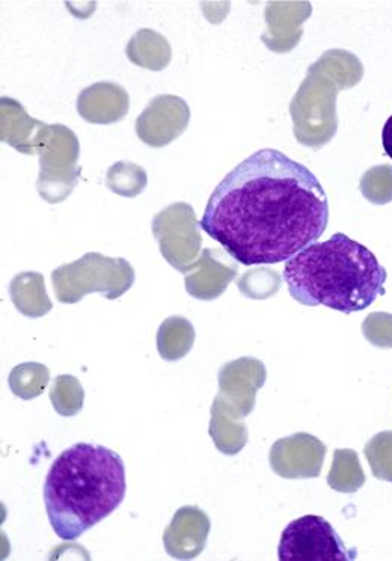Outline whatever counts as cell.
Instances as JSON below:
<instances>
[{
    "label": "cell",
    "mask_w": 392,
    "mask_h": 561,
    "mask_svg": "<svg viewBox=\"0 0 392 561\" xmlns=\"http://www.w3.org/2000/svg\"><path fill=\"white\" fill-rule=\"evenodd\" d=\"M330 222L322 183L302 163L264 148L239 163L211 194L199 226L245 266L293 259Z\"/></svg>",
    "instance_id": "1"
},
{
    "label": "cell",
    "mask_w": 392,
    "mask_h": 561,
    "mask_svg": "<svg viewBox=\"0 0 392 561\" xmlns=\"http://www.w3.org/2000/svg\"><path fill=\"white\" fill-rule=\"evenodd\" d=\"M126 468L118 453L79 443L51 463L44 504L55 535L76 540L122 506Z\"/></svg>",
    "instance_id": "2"
},
{
    "label": "cell",
    "mask_w": 392,
    "mask_h": 561,
    "mask_svg": "<svg viewBox=\"0 0 392 561\" xmlns=\"http://www.w3.org/2000/svg\"><path fill=\"white\" fill-rule=\"evenodd\" d=\"M387 271L373 252L335 232L287 260L284 266L291 298L305 307H327L351 314L385 295Z\"/></svg>",
    "instance_id": "3"
},
{
    "label": "cell",
    "mask_w": 392,
    "mask_h": 561,
    "mask_svg": "<svg viewBox=\"0 0 392 561\" xmlns=\"http://www.w3.org/2000/svg\"><path fill=\"white\" fill-rule=\"evenodd\" d=\"M364 67L350 51L327 50L308 68L290 103L296 139L319 150L337 134V94L361 82Z\"/></svg>",
    "instance_id": "4"
},
{
    "label": "cell",
    "mask_w": 392,
    "mask_h": 561,
    "mask_svg": "<svg viewBox=\"0 0 392 561\" xmlns=\"http://www.w3.org/2000/svg\"><path fill=\"white\" fill-rule=\"evenodd\" d=\"M135 278V268L126 259H112L99 252H88L51 272L56 299L68 306L91 294L109 300L122 298L134 287Z\"/></svg>",
    "instance_id": "5"
},
{
    "label": "cell",
    "mask_w": 392,
    "mask_h": 561,
    "mask_svg": "<svg viewBox=\"0 0 392 561\" xmlns=\"http://www.w3.org/2000/svg\"><path fill=\"white\" fill-rule=\"evenodd\" d=\"M35 151L39 156V196L49 204L66 202L80 178L78 136L62 124H46Z\"/></svg>",
    "instance_id": "6"
},
{
    "label": "cell",
    "mask_w": 392,
    "mask_h": 561,
    "mask_svg": "<svg viewBox=\"0 0 392 561\" xmlns=\"http://www.w3.org/2000/svg\"><path fill=\"white\" fill-rule=\"evenodd\" d=\"M358 552L322 516L307 515L284 528L278 548L281 561H351Z\"/></svg>",
    "instance_id": "7"
},
{
    "label": "cell",
    "mask_w": 392,
    "mask_h": 561,
    "mask_svg": "<svg viewBox=\"0 0 392 561\" xmlns=\"http://www.w3.org/2000/svg\"><path fill=\"white\" fill-rule=\"evenodd\" d=\"M151 231L163 259L182 274H187L198 260L203 244L194 207L187 203L171 204L154 216Z\"/></svg>",
    "instance_id": "8"
},
{
    "label": "cell",
    "mask_w": 392,
    "mask_h": 561,
    "mask_svg": "<svg viewBox=\"0 0 392 561\" xmlns=\"http://www.w3.org/2000/svg\"><path fill=\"white\" fill-rule=\"evenodd\" d=\"M191 123V107L178 95H158L147 104L136 118L135 130L138 138L151 148L170 146L186 131Z\"/></svg>",
    "instance_id": "9"
},
{
    "label": "cell",
    "mask_w": 392,
    "mask_h": 561,
    "mask_svg": "<svg viewBox=\"0 0 392 561\" xmlns=\"http://www.w3.org/2000/svg\"><path fill=\"white\" fill-rule=\"evenodd\" d=\"M327 448L313 435L296 434L276 440L270 448V468L283 479H318Z\"/></svg>",
    "instance_id": "10"
},
{
    "label": "cell",
    "mask_w": 392,
    "mask_h": 561,
    "mask_svg": "<svg viewBox=\"0 0 392 561\" xmlns=\"http://www.w3.org/2000/svg\"><path fill=\"white\" fill-rule=\"evenodd\" d=\"M219 396L231 404L243 419L254 411L257 392L266 383L267 371L257 358H239L219 370Z\"/></svg>",
    "instance_id": "11"
},
{
    "label": "cell",
    "mask_w": 392,
    "mask_h": 561,
    "mask_svg": "<svg viewBox=\"0 0 392 561\" xmlns=\"http://www.w3.org/2000/svg\"><path fill=\"white\" fill-rule=\"evenodd\" d=\"M209 515L196 506H184L163 533V545L172 559L194 560L201 554L209 539Z\"/></svg>",
    "instance_id": "12"
},
{
    "label": "cell",
    "mask_w": 392,
    "mask_h": 561,
    "mask_svg": "<svg viewBox=\"0 0 392 561\" xmlns=\"http://www.w3.org/2000/svg\"><path fill=\"white\" fill-rule=\"evenodd\" d=\"M233 256L223 255L221 250H204L184 278L187 294L199 300H214L222 296L231 280L238 275Z\"/></svg>",
    "instance_id": "13"
},
{
    "label": "cell",
    "mask_w": 392,
    "mask_h": 561,
    "mask_svg": "<svg viewBox=\"0 0 392 561\" xmlns=\"http://www.w3.org/2000/svg\"><path fill=\"white\" fill-rule=\"evenodd\" d=\"M313 7L308 2H274L266 7L267 31L263 43L275 54H288L301 42L302 23L310 19Z\"/></svg>",
    "instance_id": "14"
},
{
    "label": "cell",
    "mask_w": 392,
    "mask_h": 561,
    "mask_svg": "<svg viewBox=\"0 0 392 561\" xmlns=\"http://www.w3.org/2000/svg\"><path fill=\"white\" fill-rule=\"evenodd\" d=\"M76 107L87 123L107 126L129 114L130 95L118 83L97 82L80 92Z\"/></svg>",
    "instance_id": "15"
},
{
    "label": "cell",
    "mask_w": 392,
    "mask_h": 561,
    "mask_svg": "<svg viewBox=\"0 0 392 561\" xmlns=\"http://www.w3.org/2000/svg\"><path fill=\"white\" fill-rule=\"evenodd\" d=\"M46 123L27 114L18 100L0 99V139L23 154H37V144Z\"/></svg>",
    "instance_id": "16"
},
{
    "label": "cell",
    "mask_w": 392,
    "mask_h": 561,
    "mask_svg": "<svg viewBox=\"0 0 392 561\" xmlns=\"http://www.w3.org/2000/svg\"><path fill=\"white\" fill-rule=\"evenodd\" d=\"M209 434L216 448L227 456L239 455L250 438L243 416L219 394L211 407Z\"/></svg>",
    "instance_id": "17"
},
{
    "label": "cell",
    "mask_w": 392,
    "mask_h": 561,
    "mask_svg": "<svg viewBox=\"0 0 392 561\" xmlns=\"http://www.w3.org/2000/svg\"><path fill=\"white\" fill-rule=\"evenodd\" d=\"M10 298L15 310L22 312L25 318H43L54 308L47 295L46 280L38 272L15 275L10 284Z\"/></svg>",
    "instance_id": "18"
},
{
    "label": "cell",
    "mask_w": 392,
    "mask_h": 561,
    "mask_svg": "<svg viewBox=\"0 0 392 561\" xmlns=\"http://www.w3.org/2000/svg\"><path fill=\"white\" fill-rule=\"evenodd\" d=\"M127 58L135 66L162 71L172 61V47L166 37L153 30H139L126 47Z\"/></svg>",
    "instance_id": "19"
},
{
    "label": "cell",
    "mask_w": 392,
    "mask_h": 561,
    "mask_svg": "<svg viewBox=\"0 0 392 561\" xmlns=\"http://www.w3.org/2000/svg\"><path fill=\"white\" fill-rule=\"evenodd\" d=\"M195 344V328L182 316H172L160 324L158 331V352L160 358L178 360L184 358Z\"/></svg>",
    "instance_id": "20"
},
{
    "label": "cell",
    "mask_w": 392,
    "mask_h": 561,
    "mask_svg": "<svg viewBox=\"0 0 392 561\" xmlns=\"http://www.w3.org/2000/svg\"><path fill=\"white\" fill-rule=\"evenodd\" d=\"M327 484L334 491L344 494H354L366 484V474L359 462L358 453L349 448L335 450Z\"/></svg>",
    "instance_id": "21"
},
{
    "label": "cell",
    "mask_w": 392,
    "mask_h": 561,
    "mask_svg": "<svg viewBox=\"0 0 392 561\" xmlns=\"http://www.w3.org/2000/svg\"><path fill=\"white\" fill-rule=\"evenodd\" d=\"M49 382V367L39 363L20 364L11 370L8 378L11 391L22 400H32L42 396Z\"/></svg>",
    "instance_id": "22"
},
{
    "label": "cell",
    "mask_w": 392,
    "mask_h": 561,
    "mask_svg": "<svg viewBox=\"0 0 392 561\" xmlns=\"http://www.w3.org/2000/svg\"><path fill=\"white\" fill-rule=\"evenodd\" d=\"M148 184V175L146 168L138 165V163L122 162L114 163L107 170L106 186L109 187L114 194L124 196V198H136L146 191Z\"/></svg>",
    "instance_id": "23"
},
{
    "label": "cell",
    "mask_w": 392,
    "mask_h": 561,
    "mask_svg": "<svg viewBox=\"0 0 392 561\" xmlns=\"http://www.w3.org/2000/svg\"><path fill=\"white\" fill-rule=\"evenodd\" d=\"M83 400H85V391L78 378L61 375L55 379L50 388V402L59 415H78L82 411Z\"/></svg>",
    "instance_id": "24"
},
{
    "label": "cell",
    "mask_w": 392,
    "mask_h": 561,
    "mask_svg": "<svg viewBox=\"0 0 392 561\" xmlns=\"http://www.w3.org/2000/svg\"><path fill=\"white\" fill-rule=\"evenodd\" d=\"M239 288L243 296L252 299H266L274 296L281 287V276L269 268H252L239 280Z\"/></svg>",
    "instance_id": "25"
},
{
    "label": "cell",
    "mask_w": 392,
    "mask_h": 561,
    "mask_svg": "<svg viewBox=\"0 0 392 561\" xmlns=\"http://www.w3.org/2000/svg\"><path fill=\"white\" fill-rule=\"evenodd\" d=\"M364 451L376 479L392 483V432L373 436Z\"/></svg>",
    "instance_id": "26"
},
{
    "label": "cell",
    "mask_w": 392,
    "mask_h": 561,
    "mask_svg": "<svg viewBox=\"0 0 392 561\" xmlns=\"http://www.w3.org/2000/svg\"><path fill=\"white\" fill-rule=\"evenodd\" d=\"M364 198L373 204L392 202V167L382 165L368 170L361 179Z\"/></svg>",
    "instance_id": "27"
},
{
    "label": "cell",
    "mask_w": 392,
    "mask_h": 561,
    "mask_svg": "<svg viewBox=\"0 0 392 561\" xmlns=\"http://www.w3.org/2000/svg\"><path fill=\"white\" fill-rule=\"evenodd\" d=\"M362 332L371 344L378 347H392V314L371 312L362 323Z\"/></svg>",
    "instance_id": "28"
},
{
    "label": "cell",
    "mask_w": 392,
    "mask_h": 561,
    "mask_svg": "<svg viewBox=\"0 0 392 561\" xmlns=\"http://www.w3.org/2000/svg\"><path fill=\"white\" fill-rule=\"evenodd\" d=\"M382 144L383 148H385V153L392 159V115L388 118L385 126H383Z\"/></svg>",
    "instance_id": "29"
}]
</instances>
